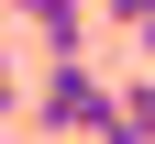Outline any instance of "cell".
<instances>
[{"instance_id":"cell-3","label":"cell","mask_w":155,"mask_h":144,"mask_svg":"<svg viewBox=\"0 0 155 144\" xmlns=\"http://www.w3.org/2000/svg\"><path fill=\"white\" fill-rule=\"evenodd\" d=\"M100 144H155V67L133 78V89H111V133Z\"/></svg>"},{"instance_id":"cell-1","label":"cell","mask_w":155,"mask_h":144,"mask_svg":"<svg viewBox=\"0 0 155 144\" xmlns=\"http://www.w3.org/2000/svg\"><path fill=\"white\" fill-rule=\"evenodd\" d=\"M33 122H45V133H78V144H100V133H111V89L89 78V55H45Z\"/></svg>"},{"instance_id":"cell-4","label":"cell","mask_w":155,"mask_h":144,"mask_svg":"<svg viewBox=\"0 0 155 144\" xmlns=\"http://www.w3.org/2000/svg\"><path fill=\"white\" fill-rule=\"evenodd\" d=\"M0 122H11V55H0Z\"/></svg>"},{"instance_id":"cell-2","label":"cell","mask_w":155,"mask_h":144,"mask_svg":"<svg viewBox=\"0 0 155 144\" xmlns=\"http://www.w3.org/2000/svg\"><path fill=\"white\" fill-rule=\"evenodd\" d=\"M22 22H45V55H89V0H11Z\"/></svg>"}]
</instances>
